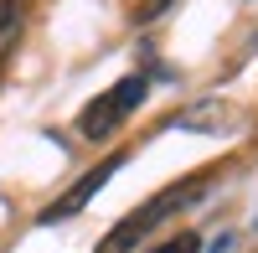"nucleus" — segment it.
Listing matches in <instances>:
<instances>
[{"label": "nucleus", "instance_id": "obj_4", "mask_svg": "<svg viewBox=\"0 0 258 253\" xmlns=\"http://www.w3.org/2000/svg\"><path fill=\"white\" fill-rule=\"evenodd\" d=\"M16 31V0H0V41Z\"/></svg>", "mask_w": 258, "mask_h": 253}, {"label": "nucleus", "instance_id": "obj_1", "mask_svg": "<svg viewBox=\"0 0 258 253\" xmlns=\"http://www.w3.org/2000/svg\"><path fill=\"white\" fill-rule=\"evenodd\" d=\"M145 88H150V83L135 73V78L114 83V88L103 93L98 103H88V109H83V119H78V124H83V140H109L114 124H119V119H129V114L145 103Z\"/></svg>", "mask_w": 258, "mask_h": 253}, {"label": "nucleus", "instance_id": "obj_2", "mask_svg": "<svg viewBox=\"0 0 258 253\" xmlns=\"http://www.w3.org/2000/svg\"><path fill=\"white\" fill-rule=\"evenodd\" d=\"M191 197H197V186H191V192H170V197H160V202L140 207V212L129 217V222H119L114 233H109V238L98 243V253H129V248L140 243V233H150V227L160 222V212H165V207H181V202H191Z\"/></svg>", "mask_w": 258, "mask_h": 253}, {"label": "nucleus", "instance_id": "obj_5", "mask_svg": "<svg viewBox=\"0 0 258 253\" xmlns=\"http://www.w3.org/2000/svg\"><path fill=\"white\" fill-rule=\"evenodd\" d=\"M155 253H197V238L181 233V238H170V243H165V248H155Z\"/></svg>", "mask_w": 258, "mask_h": 253}, {"label": "nucleus", "instance_id": "obj_3", "mask_svg": "<svg viewBox=\"0 0 258 253\" xmlns=\"http://www.w3.org/2000/svg\"><path fill=\"white\" fill-rule=\"evenodd\" d=\"M119 165H124V155H109V160H103V165H93V171L83 176V181H78L73 192L62 197V202H52L47 212H41V222H68V217H78L83 207H88V202H93V197L103 192V186H109V176L119 171Z\"/></svg>", "mask_w": 258, "mask_h": 253}]
</instances>
